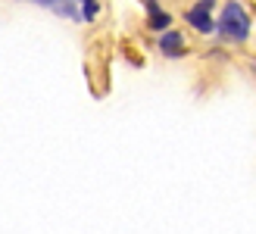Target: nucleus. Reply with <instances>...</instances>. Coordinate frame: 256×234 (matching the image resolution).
Instances as JSON below:
<instances>
[{
  "mask_svg": "<svg viewBox=\"0 0 256 234\" xmlns=\"http://www.w3.org/2000/svg\"><path fill=\"white\" fill-rule=\"evenodd\" d=\"M216 6L219 0H194L184 10V25L200 38H216Z\"/></svg>",
  "mask_w": 256,
  "mask_h": 234,
  "instance_id": "nucleus-2",
  "label": "nucleus"
},
{
  "mask_svg": "<svg viewBox=\"0 0 256 234\" xmlns=\"http://www.w3.org/2000/svg\"><path fill=\"white\" fill-rule=\"evenodd\" d=\"M78 12L82 22H94L100 16V0H78Z\"/></svg>",
  "mask_w": 256,
  "mask_h": 234,
  "instance_id": "nucleus-6",
  "label": "nucleus"
},
{
  "mask_svg": "<svg viewBox=\"0 0 256 234\" xmlns=\"http://www.w3.org/2000/svg\"><path fill=\"white\" fill-rule=\"evenodd\" d=\"M28 4H38L50 10L54 16L60 19H69V22H82V12H78V0H28Z\"/></svg>",
  "mask_w": 256,
  "mask_h": 234,
  "instance_id": "nucleus-5",
  "label": "nucleus"
},
{
  "mask_svg": "<svg viewBox=\"0 0 256 234\" xmlns=\"http://www.w3.org/2000/svg\"><path fill=\"white\" fill-rule=\"evenodd\" d=\"M247 72H250V75L256 78V60H247Z\"/></svg>",
  "mask_w": 256,
  "mask_h": 234,
  "instance_id": "nucleus-7",
  "label": "nucleus"
},
{
  "mask_svg": "<svg viewBox=\"0 0 256 234\" xmlns=\"http://www.w3.org/2000/svg\"><path fill=\"white\" fill-rule=\"evenodd\" d=\"M172 12L166 10L160 0H144V25H147V32L153 34H162V32H169L172 28Z\"/></svg>",
  "mask_w": 256,
  "mask_h": 234,
  "instance_id": "nucleus-4",
  "label": "nucleus"
},
{
  "mask_svg": "<svg viewBox=\"0 0 256 234\" xmlns=\"http://www.w3.org/2000/svg\"><path fill=\"white\" fill-rule=\"evenodd\" d=\"M253 34V16L240 0H225L216 12V38L228 47H244Z\"/></svg>",
  "mask_w": 256,
  "mask_h": 234,
  "instance_id": "nucleus-1",
  "label": "nucleus"
},
{
  "mask_svg": "<svg viewBox=\"0 0 256 234\" xmlns=\"http://www.w3.org/2000/svg\"><path fill=\"white\" fill-rule=\"evenodd\" d=\"M156 50H160V56L169 60V62H178V60H184L190 54L188 38H184V32H178V28H169V32L156 34Z\"/></svg>",
  "mask_w": 256,
  "mask_h": 234,
  "instance_id": "nucleus-3",
  "label": "nucleus"
}]
</instances>
